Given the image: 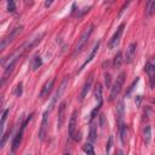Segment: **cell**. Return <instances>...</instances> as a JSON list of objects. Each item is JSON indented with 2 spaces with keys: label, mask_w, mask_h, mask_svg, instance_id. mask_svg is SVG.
<instances>
[{
  "label": "cell",
  "mask_w": 155,
  "mask_h": 155,
  "mask_svg": "<svg viewBox=\"0 0 155 155\" xmlns=\"http://www.w3.org/2000/svg\"><path fill=\"white\" fill-rule=\"evenodd\" d=\"M92 31H93V24H90V25L82 31V34H81V36H80V39H79V41H78V44H76V46H75V50H74L73 56H76V54L85 47V45L87 44V40L90 39Z\"/></svg>",
  "instance_id": "6da1fadb"
},
{
  "label": "cell",
  "mask_w": 155,
  "mask_h": 155,
  "mask_svg": "<svg viewBox=\"0 0 155 155\" xmlns=\"http://www.w3.org/2000/svg\"><path fill=\"white\" fill-rule=\"evenodd\" d=\"M125 78H126V74L122 71L119 74V76L116 78L115 82L111 86V90H110V96H109V101H114L116 98V96L120 93L121 88H122V85L125 82Z\"/></svg>",
  "instance_id": "7a4b0ae2"
},
{
  "label": "cell",
  "mask_w": 155,
  "mask_h": 155,
  "mask_svg": "<svg viewBox=\"0 0 155 155\" xmlns=\"http://www.w3.org/2000/svg\"><path fill=\"white\" fill-rule=\"evenodd\" d=\"M22 29H23V27L22 25H19V27H17V28H15L13 30H11L5 38H2L1 39V41H0V52H2L18 35H19V33L22 31Z\"/></svg>",
  "instance_id": "3957f363"
},
{
  "label": "cell",
  "mask_w": 155,
  "mask_h": 155,
  "mask_svg": "<svg viewBox=\"0 0 155 155\" xmlns=\"http://www.w3.org/2000/svg\"><path fill=\"white\" fill-rule=\"evenodd\" d=\"M31 119V116H29V117H27V120L22 124V126H21V128H19V131L17 132V134L15 136V138H13V140H12V147H11V150H12V153H15L17 149H18V147L21 145V142H22V138H23V132H24V128H25V126H27V124H28V121Z\"/></svg>",
  "instance_id": "277c9868"
},
{
  "label": "cell",
  "mask_w": 155,
  "mask_h": 155,
  "mask_svg": "<svg viewBox=\"0 0 155 155\" xmlns=\"http://www.w3.org/2000/svg\"><path fill=\"white\" fill-rule=\"evenodd\" d=\"M124 28H125V24H124V23L120 24L119 28L116 29V31L114 33V35L111 36V39L109 40V42H108V47H109L110 50L116 48V46L119 45L120 39H121V35H122V33H124Z\"/></svg>",
  "instance_id": "5b68a950"
},
{
  "label": "cell",
  "mask_w": 155,
  "mask_h": 155,
  "mask_svg": "<svg viewBox=\"0 0 155 155\" xmlns=\"http://www.w3.org/2000/svg\"><path fill=\"white\" fill-rule=\"evenodd\" d=\"M48 114H50V110H46V111L42 114L41 126H40V130H39V139H40V140H44V139H45V136H46V133H47V126H48Z\"/></svg>",
  "instance_id": "8992f818"
},
{
  "label": "cell",
  "mask_w": 155,
  "mask_h": 155,
  "mask_svg": "<svg viewBox=\"0 0 155 155\" xmlns=\"http://www.w3.org/2000/svg\"><path fill=\"white\" fill-rule=\"evenodd\" d=\"M65 107H67V103L65 102H62L58 107V116H57V127L61 128L64 124V120H65Z\"/></svg>",
  "instance_id": "52a82bcc"
},
{
  "label": "cell",
  "mask_w": 155,
  "mask_h": 155,
  "mask_svg": "<svg viewBox=\"0 0 155 155\" xmlns=\"http://www.w3.org/2000/svg\"><path fill=\"white\" fill-rule=\"evenodd\" d=\"M53 85H54V79H50V80H47V81L44 84L42 88H41L40 98H46V97L51 93V91L53 90Z\"/></svg>",
  "instance_id": "ba28073f"
},
{
  "label": "cell",
  "mask_w": 155,
  "mask_h": 155,
  "mask_svg": "<svg viewBox=\"0 0 155 155\" xmlns=\"http://www.w3.org/2000/svg\"><path fill=\"white\" fill-rule=\"evenodd\" d=\"M136 48H137V42H132L128 45V47L126 48V54H125V62L126 63H131L136 56Z\"/></svg>",
  "instance_id": "9c48e42d"
},
{
  "label": "cell",
  "mask_w": 155,
  "mask_h": 155,
  "mask_svg": "<svg viewBox=\"0 0 155 155\" xmlns=\"http://www.w3.org/2000/svg\"><path fill=\"white\" fill-rule=\"evenodd\" d=\"M67 84H68V78H65V79L63 80V82L61 84V86H59L58 91L54 93V96H53V98H52V101H51V105H50V109H48V110H51V109L53 108V105H54V103L57 102V99H58V98L62 96V93H63V92H64V90H65Z\"/></svg>",
  "instance_id": "30bf717a"
},
{
  "label": "cell",
  "mask_w": 155,
  "mask_h": 155,
  "mask_svg": "<svg viewBox=\"0 0 155 155\" xmlns=\"http://www.w3.org/2000/svg\"><path fill=\"white\" fill-rule=\"evenodd\" d=\"M68 132H69V136L74 139V136H75V133H76V111H73V114H71V116H70Z\"/></svg>",
  "instance_id": "8fae6325"
},
{
  "label": "cell",
  "mask_w": 155,
  "mask_h": 155,
  "mask_svg": "<svg viewBox=\"0 0 155 155\" xmlns=\"http://www.w3.org/2000/svg\"><path fill=\"white\" fill-rule=\"evenodd\" d=\"M99 45H101V41H98V42H96V44H94V46H93V48H92V51L90 52V54H88V57H87V59H86V61L84 62V64L81 65V68H80V70H82V69H84V68H85V67H86V65H87V64H88V63H90V62H91V61L93 59V57H94V56L97 54V52H98V48H99Z\"/></svg>",
  "instance_id": "7c38bea8"
},
{
  "label": "cell",
  "mask_w": 155,
  "mask_h": 155,
  "mask_svg": "<svg viewBox=\"0 0 155 155\" xmlns=\"http://www.w3.org/2000/svg\"><path fill=\"white\" fill-rule=\"evenodd\" d=\"M92 75L87 79V81L85 82V85H84V87H82V90H81V92H80V96H79V99L80 101H84V98L87 96V93H88V91L91 90V86H92Z\"/></svg>",
  "instance_id": "4fadbf2b"
},
{
  "label": "cell",
  "mask_w": 155,
  "mask_h": 155,
  "mask_svg": "<svg viewBox=\"0 0 155 155\" xmlns=\"http://www.w3.org/2000/svg\"><path fill=\"white\" fill-rule=\"evenodd\" d=\"M145 71H147V74L150 78V87L154 88V73H155V67H154V64L151 62H148L145 64Z\"/></svg>",
  "instance_id": "5bb4252c"
},
{
  "label": "cell",
  "mask_w": 155,
  "mask_h": 155,
  "mask_svg": "<svg viewBox=\"0 0 155 155\" xmlns=\"http://www.w3.org/2000/svg\"><path fill=\"white\" fill-rule=\"evenodd\" d=\"M116 115H117V121H119V125H124L122 124V120H124V115H125V108H124V102L121 101L119 103V105L116 107Z\"/></svg>",
  "instance_id": "9a60e30c"
},
{
  "label": "cell",
  "mask_w": 155,
  "mask_h": 155,
  "mask_svg": "<svg viewBox=\"0 0 155 155\" xmlns=\"http://www.w3.org/2000/svg\"><path fill=\"white\" fill-rule=\"evenodd\" d=\"M41 64H42V62H41V58H40L39 54H35V56L31 58V61H30V67H31L33 70H36L38 68H40Z\"/></svg>",
  "instance_id": "2e32d148"
},
{
  "label": "cell",
  "mask_w": 155,
  "mask_h": 155,
  "mask_svg": "<svg viewBox=\"0 0 155 155\" xmlns=\"http://www.w3.org/2000/svg\"><path fill=\"white\" fill-rule=\"evenodd\" d=\"M122 61H124V58H122V53L119 51V52L115 54L114 59H113V67H114L115 69H119V68L121 67V64H122Z\"/></svg>",
  "instance_id": "e0dca14e"
},
{
  "label": "cell",
  "mask_w": 155,
  "mask_h": 155,
  "mask_svg": "<svg viewBox=\"0 0 155 155\" xmlns=\"http://www.w3.org/2000/svg\"><path fill=\"white\" fill-rule=\"evenodd\" d=\"M8 113H10V110L6 109V110H4V113L1 114V117H0V138L2 137V132H4V127H5V122H6V119H7Z\"/></svg>",
  "instance_id": "ac0fdd59"
},
{
  "label": "cell",
  "mask_w": 155,
  "mask_h": 155,
  "mask_svg": "<svg viewBox=\"0 0 155 155\" xmlns=\"http://www.w3.org/2000/svg\"><path fill=\"white\" fill-rule=\"evenodd\" d=\"M120 138H121V143L126 144V139H127V126L126 125L120 126Z\"/></svg>",
  "instance_id": "d6986e66"
},
{
  "label": "cell",
  "mask_w": 155,
  "mask_h": 155,
  "mask_svg": "<svg viewBox=\"0 0 155 155\" xmlns=\"http://www.w3.org/2000/svg\"><path fill=\"white\" fill-rule=\"evenodd\" d=\"M143 137H144V140L145 143L148 144L151 139V127L150 126H145L144 127V131H143Z\"/></svg>",
  "instance_id": "ffe728a7"
},
{
  "label": "cell",
  "mask_w": 155,
  "mask_h": 155,
  "mask_svg": "<svg viewBox=\"0 0 155 155\" xmlns=\"http://www.w3.org/2000/svg\"><path fill=\"white\" fill-rule=\"evenodd\" d=\"M82 150L86 153V155H94V150H93V145L91 143H86L82 147Z\"/></svg>",
  "instance_id": "44dd1931"
},
{
  "label": "cell",
  "mask_w": 155,
  "mask_h": 155,
  "mask_svg": "<svg viewBox=\"0 0 155 155\" xmlns=\"http://www.w3.org/2000/svg\"><path fill=\"white\" fill-rule=\"evenodd\" d=\"M154 10H155V1H154V0L148 1V4H147V8H145L147 15H148V16H151L153 12H154Z\"/></svg>",
  "instance_id": "7402d4cb"
},
{
  "label": "cell",
  "mask_w": 155,
  "mask_h": 155,
  "mask_svg": "<svg viewBox=\"0 0 155 155\" xmlns=\"http://www.w3.org/2000/svg\"><path fill=\"white\" fill-rule=\"evenodd\" d=\"M94 98L97 102L102 101V86L101 84H97L96 85V90H94Z\"/></svg>",
  "instance_id": "603a6c76"
},
{
  "label": "cell",
  "mask_w": 155,
  "mask_h": 155,
  "mask_svg": "<svg viewBox=\"0 0 155 155\" xmlns=\"http://www.w3.org/2000/svg\"><path fill=\"white\" fill-rule=\"evenodd\" d=\"M96 136H97V132H96V126H94L93 124H91V127H90V136H88L90 140H91V142H93V140L96 139Z\"/></svg>",
  "instance_id": "cb8c5ba5"
},
{
  "label": "cell",
  "mask_w": 155,
  "mask_h": 155,
  "mask_svg": "<svg viewBox=\"0 0 155 155\" xmlns=\"http://www.w3.org/2000/svg\"><path fill=\"white\" fill-rule=\"evenodd\" d=\"M10 133H11V130H8L5 134H2V137L0 138V150L4 148V145H5V143H6V140H7V138H8V136H10Z\"/></svg>",
  "instance_id": "d4e9b609"
},
{
  "label": "cell",
  "mask_w": 155,
  "mask_h": 155,
  "mask_svg": "<svg viewBox=\"0 0 155 155\" xmlns=\"http://www.w3.org/2000/svg\"><path fill=\"white\" fill-rule=\"evenodd\" d=\"M102 103H103V102H102V101H99V102H98V104L96 105V108L92 110V113H91V120H93V119L96 117L97 113L99 111V109H101V107H102Z\"/></svg>",
  "instance_id": "484cf974"
},
{
  "label": "cell",
  "mask_w": 155,
  "mask_h": 155,
  "mask_svg": "<svg viewBox=\"0 0 155 155\" xmlns=\"http://www.w3.org/2000/svg\"><path fill=\"white\" fill-rule=\"evenodd\" d=\"M6 6H7V11H8V12H15V10H16V4H15V1H8V2L6 4Z\"/></svg>",
  "instance_id": "4316f807"
},
{
  "label": "cell",
  "mask_w": 155,
  "mask_h": 155,
  "mask_svg": "<svg viewBox=\"0 0 155 155\" xmlns=\"http://www.w3.org/2000/svg\"><path fill=\"white\" fill-rule=\"evenodd\" d=\"M138 80H139V79L137 78V79H136V80H134V81L132 82V85H131V86L128 87V90H127V92L125 93V97H128V96H130V93L132 92V90H133V88H134V86L137 85V82H138Z\"/></svg>",
  "instance_id": "83f0119b"
},
{
  "label": "cell",
  "mask_w": 155,
  "mask_h": 155,
  "mask_svg": "<svg viewBox=\"0 0 155 155\" xmlns=\"http://www.w3.org/2000/svg\"><path fill=\"white\" fill-rule=\"evenodd\" d=\"M22 86H23L22 82H19V84L17 85V88H16V91H15V94H16L17 97H19V96L22 94Z\"/></svg>",
  "instance_id": "f1b7e54d"
},
{
  "label": "cell",
  "mask_w": 155,
  "mask_h": 155,
  "mask_svg": "<svg viewBox=\"0 0 155 155\" xmlns=\"http://www.w3.org/2000/svg\"><path fill=\"white\" fill-rule=\"evenodd\" d=\"M111 143H113V137L110 136V137H109V139H108V144H107V154H109V151H110Z\"/></svg>",
  "instance_id": "f546056e"
},
{
  "label": "cell",
  "mask_w": 155,
  "mask_h": 155,
  "mask_svg": "<svg viewBox=\"0 0 155 155\" xmlns=\"http://www.w3.org/2000/svg\"><path fill=\"white\" fill-rule=\"evenodd\" d=\"M105 85H107V87L110 86V75H109V74L105 75Z\"/></svg>",
  "instance_id": "4dcf8cb0"
},
{
  "label": "cell",
  "mask_w": 155,
  "mask_h": 155,
  "mask_svg": "<svg viewBox=\"0 0 155 155\" xmlns=\"http://www.w3.org/2000/svg\"><path fill=\"white\" fill-rule=\"evenodd\" d=\"M6 80H7V79H5V78H4V76H2V78H1V79H0V88H1V87H2V86H4V84H5V82H6Z\"/></svg>",
  "instance_id": "1f68e13d"
},
{
  "label": "cell",
  "mask_w": 155,
  "mask_h": 155,
  "mask_svg": "<svg viewBox=\"0 0 155 155\" xmlns=\"http://www.w3.org/2000/svg\"><path fill=\"white\" fill-rule=\"evenodd\" d=\"M116 155H124L122 150H117V151H116Z\"/></svg>",
  "instance_id": "d6a6232c"
},
{
  "label": "cell",
  "mask_w": 155,
  "mask_h": 155,
  "mask_svg": "<svg viewBox=\"0 0 155 155\" xmlns=\"http://www.w3.org/2000/svg\"><path fill=\"white\" fill-rule=\"evenodd\" d=\"M51 4H52V2H51V1H46V2H45V6H50V5H51Z\"/></svg>",
  "instance_id": "836d02e7"
},
{
  "label": "cell",
  "mask_w": 155,
  "mask_h": 155,
  "mask_svg": "<svg viewBox=\"0 0 155 155\" xmlns=\"http://www.w3.org/2000/svg\"><path fill=\"white\" fill-rule=\"evenodd\" d=\"M2 103H4V99H0V109H1V107H2Z\"/></svg>",
  "instance_id": "e575fe53"
},
{
  "label": "cell",
  "mask_w": 155,
  "mask_h": 155,
  "mask_svg": "<svg viewBox=\"0 0 155 155\" xmlns=\"http://www.w3.org/2000/svg\"><path fill=\"white\" fill-rule=\"evenodd\" d=\"M25 155H30V154H25Z\"/></svg>",
  "instance_id": "d590c367"
},
{
  "label": "cell",
  "mask_w": 155,
  "mask_h": 155,
  "mask_svg": "<svg viewBox=\"0 0 155 155\" xmlns=\"http://www.w3.org/2000/svg\"><path fill=\"white\" fill-rule=\"evenodd\" d=\"M65 155H70V154H65Z\"/></svg>",
  "instance_id": "8d00e7d4"
}]
</instances>
